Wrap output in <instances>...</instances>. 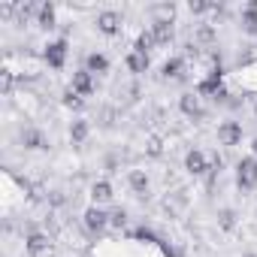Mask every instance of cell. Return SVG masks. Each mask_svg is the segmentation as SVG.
Wrapping results in <instances>:
<instances>
[{"label": "cell", "instance_id": "cell-32", "mask_svg": "<svg viewBox=\"0 0 257 257\" xmlns=\"http://www.w3.org/2000/svg\"><path fill=\"white\" fill-rule=\"evenodd\" d=\"M242 257H257V254H242Z\"/></svg>", "mask_w": 257, "mask_h": 257}, {"label": "cell", "instance_id": "cell-12", "mask_svg": "<svg viewBox=\"0 0 257 257\" xmlns=\"http://www.w3.org/2000/svg\"><path fill=\"white\" fill-rule=\"evenodd\" d=\"M242 28H245V34H257V0H251L242 10Z\"/></svg>", "mask_w": 257, "mask_h": 257}, {"label": "cell", "instance_id": "cell-22", "mask_svg": "<svg viewBox=\"0 0 257 257\" xmlns=\"http://www.w3.org/2000/svg\"><path fill=\"white\" fill-rule=\"evenodd\" d=\"M131 188H134L137 194H146V191H149V176L140 173V170H134V173H131Z\"/></svg>", "mask_w": 257, "mask_h": 257}, {"label": "cell", "instance_id": "cell-26", "mask_svg": "<svg viewBox=\"0 0 257 257\" xmlns=\"http://www.w3.org/2000/svg\"><path fill=\"white\" fill-rule=\"evenodd\" d=\"M124 221H127V212H124V209L109 212V224H112V227H124Z\"/></svg>", "mask_w": 257, "mask_h": 257}, {"label": "cell", "instance_id": "cell-28", "mask_svg": "<svg viewBox=\"0 0 257 257\" xmlns=\"http://www.w3.org/2000/svg\"><path fill=\"white\" fill-rule=\"evenodd\" d=\"M10 91H13V73L7 70L4 73V94H10Z\"/></svg>", "mask_w": 257, "mask_h": 257}, {"label": "cell", "instance_id": "cell-6", "mask_svg": "<svg viewBox=\"0 0 257 257\" xmlns=\"http://www.w3.org/2000/svg\"><path fill=\"white\" fill-rule=\"evenodd\" d=\"M106 224H109V215H106L100 206H91V209L85 212V227H88V230L100 233V230H106Z\"/></svg>", "mask_w": 257, "mask_h": 257}, {"label": "cell", "instance_id": "cell-7", "mask_svg": "<svg viewBox=\"0 0 257 257\" xmlns=\"http://www.w3.org/2000/svg\"><path fill=\"white\" fill-rule=\"evenodd\" d=\"M185 167H188V173L191 176H203L206 170H209V161H206V155L203 152H188V158H185Z\"/></svg>", "mask_w": 257, "mask_h": 257}, {"label": "cell", "instance_id": "cell-1", "mask_svg": "<svg viewBox=\"0 0 257 257\" xmlns=\"http://www.w3.org/2000/svg\"><path fill=\"white\" fill-rule=\"evenodd\" d=\"M197 94L200 97H215V103H227V88H224V82H221V67H215L200 85H197Z\"/></svg>", "mask_w": 257, "mask_h": 257}, {"label": "cell", "instance_id": "cell-17", "mask_svg": "<svg viewBox=\"0 0 257 257\" xmlns=\"http://www.w3.org/2000/svg\"><path fill=\"white\" fill-rule=\"evenodd\" d=\"M127 70H131V73H146L149 70V55L131 52V55H127Z\"/></svg>", "mask_w": 257, "mask_h": 257}, {"label": "cell", "instance_id": "cell-23", "mask_svg": "<svg viewBox=\"0 0 257 257\" xmlns=\"http://www.w3.org/2000/svg\"><path fill=\"white\" fill-rule=\"evenodd\" d=\"M194 43H197V46H200V43H203V46H212V43H215V28H212V25H203V28L197 31V37H194Z\"/></svg>", "mask_w": 257, "mask_h": 257}, {"label": "cell", "instance_id": "cell-8", "mask_svg": "<svg viewBox=\"0 0 257 257\" xmlns=\"http://www.w3.org/2000/svg\"><path fill=\"white\" fill-rule=\"evenodd\" d=\"M73 91H76V94H82V97L94 94V79H91V73H88V70L73 73Z\"/></svg>", "mask_w": 257, "mask_h": 257}, {"label": "cell", "instance_id": "cell-4", "mask_svg": "<svg viewBox=\"0 0 257 257\" xmlns=\"http://www.w3.org/2000/svg\"><path fill=\"white\" fill-rule=\"evenodd\" d=\"M218 143L221 146H239L242 143V124L239 121H221L218 124Z\"/></svg>", "mask_w": 257, "mask_h": 257}, {"label": "cell", "instance_id": "cell-16", "mask_svg": "<svg viewBox=\"0 0 257 257\" xmlns=\"http://www.w3.org/2000/svg\"><path fill=\"white\" fill-rule=\"evenodd\" d=\"M164 76L167 79H185V61L182 58H170L164 64Z\"/></svg>", "mask_w": 257, "mask_h": 257}, {"label": "cell", "instance_id": "cell-3", "mask_svg": "<svg viewBox=\"0 0 257 257\" xmlns=\"http://www.w3.org/2000/svg\"><path fill=\"white\" fill-rule=\"evenodd\" d=\"M67 52H70L67 40H55V43H49V46H46L43 58H46V64H49L52 70H61V67H64V61H67Z\"/></svg>", "mask_w": 257, "mask_h": 257}, {"label": "cell", "instance_id": "cell-2", "mask_svg": "<svg viewBox=\"0 0 257 257\" xmlns=\"http://www.w3.org/2000/svg\"><path fill=\"white\" fill-rule=\"evenodd\" d=\"M236 185L242 191H251L257 185V158H242L236 164Z\"/></svg>", "mask_w": 257, "mask_h": 257}, {"label": "cell", "instance_id": "cell-27", "mask_svg": "<svg viewBox=\"0 0 257 257\" xmlns=\"http://www.w3.org/2000/svg\"><path fill=\"white\" fill-rule=\"evenodd\" d=\"M221 227H224V230H233V227H236V215H233V209H224V212H221Z\"/></svg>", "mask_w": 257, "mask_h": 257}, {"label": "cell", "instance_id": "cell-13", "mask_svg": "<svg viewBox=\"0 0 257 257\" xmlns=\"http://www.w3.org/2000/svg\"><path fill=\"white\" fill-rule=\"evenodd\" d=\"M37 25L46 28V31L55 28V4H40V10H37Z\"/></svg>", "mask_w": 257, "mask_h": 257}, {"label": "cell", "instance_id": "cell-19", "mask_svg": "<svg viewBox=\"0 0 257 257\" xmlns=\"http://www.w3.org/2000/svg\"><path fill=\"white\" fill-rule=\"evenodd\" d=\"M85 64H88V73H106V70H109V61H106V55H100V52H91Z\"/></svg>", "mask_w": 257, "mask_h": 257}, {"label": "cell", "instance_id": "cell-24", "mask_svg": "<svg viewBox=\"0 0 257 257\" xmlns=\"http://www.w3.org/2000/svg\"><path fill=\"white\" fill-rule=\"evenodd\" d=\"M64 106H67V109H82V106H85V100H82V94H76V91L70 88V91L64 94Z\"/></svg>", "mask_w": 257, "mask_h": 257}, {"label": "cell", "instance_id": "cell-14", "mask_svg": "<svg viewBox=\"0 0 257 257\" xmlns=\"http://www.w3.org/2000/svg\"><path fill=\"white\" fill-rule=\"evenodd\" d=\"M173 34H176L173 25H167V22H155V25H152V37H155L158 46H167V43L173 40Z\"/></svg>", "mask_w": 257, "mask_h": 257}, {"label": "cell", "instance_id": "cell-29", "mask_svg": "<svg viewBox=\"0 0 257 257\" xmlns=\"http://www.w3.org/2000/svg\"><path fill=\"white\" fill-rule=\"evenodd\" d=\"M149 155H161V143L158 140H149Z\"/></svg>", "mask_w": 257, "mask_h": 257}, {"label": "cell", "instance_id": "cell-31", "mask_svg": "<svg viewBox=\"0 0 257 257\" xmlns=\"http://www.w3.org/2000/svg\"><path fill=\"white\" fill-rule=\"evenodd\" d=\"M251 149H254V155H257V140H254V146H251Z\"/></svg>", "mask_w": 257, "mask_h": 257}, {"label": "cell", "instance_id": "cell-30", "mask_svg": "<svg viewBox=\"0 0 257 257\" xmlns=\"http://www.w3.org/2000/svg\"><path fill=\"white\" fill-rule=\"evenodd\" d=\"M254 115H257V97H254Z\"/></svg>", "mask_w": 257, "mask_h": 257}, {"label": "cell", "instance_id": "cell-18", "mask_svg": "<svg viewBox=\"0 0 257 257\" xmlns=\"http://www.w3.org/2000/svg\"><path fill=\"white\" fill-rule=\"evenodd\" d=\"M152 16H155V22H167V25H173V19H176V7H173V4L152 7Z\"/></svg>", "mask_w": 257, "mask_h": 257}, {"label": "cell", "instance_id": "cell-15", "mask_svg": "<svg viewBox=\"0 0 257 257\" xmlns=\"http://www.w3.org/2000/svg\"><path fill=\"white\" fill-rule=\"evenodd\" d=\"M22 143H25V149H49V146H46V140H43V134H40V131H34V127L22 131Z\"/></svg>", "mask_w": 257, "mask_h": 257}, {"label": "cell", "instance_id": "cell-5", "mask_svg": "<svg viewBox=\"0 0 257 257\" xmlns=\"http://www.w3.org/2000/svg\"><path fill=\"white\" fill-rule=\"evenodd\" d=\"M121 16L118 13H112V10H106V13H100L97 16V31L100 34H106V37H118L121 34Z\"/></svg>", "mask_w": 257, "mask_h": 257}, {"label": "cell", "instance_id": "cell-9", "mask_svg": "<svg viewBox=\"0 0 257 257\" xmlns=\"http://www.w3.org/2000/svg\"><path fill=\"white\" fill-rule=\"evenodd\" d=\"M179 106H182V112H185V115H191V118H203V106H200V94H182V100H179Z\"/></svg>", "mask_w": 257, "mask_h": 257}, {"label": "cell", "instance_id": "cell-10", "mask_svg": "<svg viewBox=\"0 0 257 257\" xmlns=\"http://www.w3.org/2000/svg\"><path fill=\"white\" fill-rule=\"evenodd\" d=\"M25 245H28V254H34V257H37V254L49 251V245H52V242H49V236H46V233L34 230V233L28 236V242H25Z\"/></svg>", "mask_w": 257, "mask_h": 257}, {"label": "cell", "instance_id": "cell-11", "mask_svg": "<svg viewBox=\"0 0 257 257\" xmlns=\"http://www.w3.org/2000/svg\"><path fill=\"white\" fill-rule=\"evenodd\" d=\"M91 200H94V206L109 203V200H112V185H109V182H94V185H91Z\"/></svg>", "mask_w": 257, "mask_h": 257}, {"label": "cell", "instance_id": "cell-21", "mask_svg": "<svg viewBox=\"0 0 257 257\" xmlns=\"http://www.w3.org/2000/svg\"><path fill=\"white\" fill-rule=\"evenodd\" d=\"M70 137H73V143H85L88 140V121H73V127H70Z\"/></svg>", "mask_w": 257, "mask_h": 257}, {"label": "cell", "instance_id": "cell-20", "mask_svg": "<svg viewBox=\"0 0 257 257\" xmlns=\"http://www.w3.org/2000/svg\"><path fill=\"white\" fill-rule=\"evenodd\" d=\"M155 46H158V43H155V37H152V31H149V34H140V37H137V46H134V52H140V55H149Z\"/></svg>", "mask_w": 257, "mask_h": 257}, {"label": "cell", "instance_id": "cell-25", "mask_svg": "<svg viewBox=\"0 0 257 257\" xmlns=\"http://www.w3.org/2000/svg\"><path fill=\"white\" fill-rule=\"evenodd\" d=\"M209 10L215 13L218 7H215V4H203V0H191V13H194V16H203V13H209Z\"/></svg>", "mask_w": 257, "mask_h": 257}]
</instances>
